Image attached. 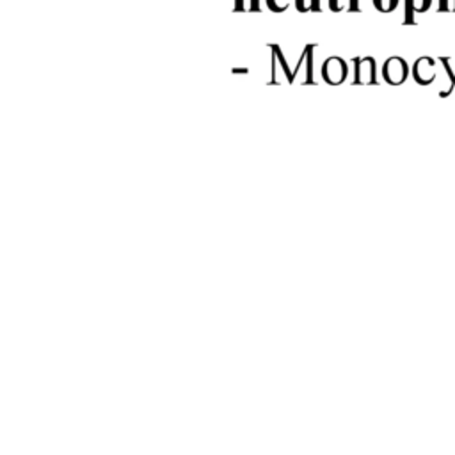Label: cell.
I'll list each match as a JSON object with an SVG mask.
<instances>
[{"mask_svg": "<svg viewBox=\"0 0 455 455\" xmlns=\"http://www.w3.org/2000/svg\"><path fill=\"white\" fill-rule=\"evenodd\" d=\"M350 0H329V9H331L333 13H340V11H345V9H349V4Z\"/></svg>", "mask_w": 455, "mask_h": 455, "instance_id": "cell-10", "label": "cell"}, {"mask_svg": "<svg viewBox=\"0 0 455 455\" xmlns=\"http://www.w3.org/2000/svg\"><path fill=\"white\" fill-rule=\"evenodd\" d=\"M323 80L329 84H340L347 77V64L340 57H331L323 63L322 68Z\"/></svg>", "mask_w": 455, "mask_h": 455, "instance_id": "cell-2", "label": "cell"}, {"mask_svg": "<svg viewBox=\"0 0 455 455\" xmlns=\"http://www.w3.org/2000/svg\"><path fill=\"white\" fill-rule=\"evenodd\" d=\"M372 2H373V8H376L379 13H384V15L393 13L400 4V0H372Z\"/></svg>", "mask_w": 455, "mask_h": 455, "instance_id": "cell-7", "label": "cell"}, {"mask_svg": "<svg viewBox=\"0 0 455 455\" xmlns=\"http://www.w3.org/2000/svg\"><path fill=\"white\" fill-rule=\"evenodd\" d=\"M295 8H297L299 13H319L322 9L320 8V0H295Z\"/></svg>", "mask_w": 455, "mask_h": 455, "instance_id": "cell-8", "label": "cell"}, {"mask_svg": "<svg viewBox=\"0 0 455 455\" xmlns=\"http://www.w3.org/2000/svg\"><path fill=\"white\" fill-rule=\"evenodd\" d=\"M432 6V0H406V22H413L414 13H427Z\"/></svg>", "mask_w": 455, "mask_h": 455, "instance_id": "cell-5", "label": "cell"}, {"mask_svg": "<svg viewBox=\"0 0 455 455\" xmlns=\"http://www.w3.org/2000/svg\"><path fill=\"white\" fill-rule=\"evenodd\" d=\"M347 11L350 13H359V0H350L349 2V9Z\"/></svg>", "mask_w": 455, "mask_h": 455, "instance_id": "cell-12", "label": "cell"}, {"mask_svg": "<svg viewBox=\"0 0 455 455\" xmlns=\"http://www.w3.org/2000/svg\"><path fill=\"white\" fill-rule=\"evenodd\" d=\"M356 82H376V60L372 57L356 60Z\"/></svg>", "mask_w": 455, "mask_h": 455, "instance_id": "cell-4", "label": "cell"}, {"mask_svg": "<svg viewBox=\"0 0 455 455\" xmlns=\"http://www.w3.org/2000/svg\"><path fill=\"white\" fill-rule=\"evenodd\" d=\"M440 11H450V2H454L451 6V11H455V0H440Z\"/></svg>", "mask_w": 455, "mask_h": 455, "instance_id": "cell-11", "label": "cell"}, {"mask_svg": "<svg viewBox=\"0 0 455 455\" xmlns=\"http://www.w3.org/2000/svg\"><path fill=\"white\" fill-rule=\"evenodd\" d=\"M413 73L416 82H420L421 86H427V84L432 82V80L436 79L432 57H421V59H418L416 64H414Z\"/></svg>", "mask_w": 455, "mask_h": 455, "instance_id": "cell-3", "label": "cell"}, {"mask_svg": "<svg viewBox=\"0 0 455 455\" xmlns=\"http://www.w3.org/2000/svg\"><path fill=\"white\" fill-rule=\"evenodd\" d=\"M383 75L392 86H400L409 75V66H407V63L402 57H390L384 63Z\"/></svg>", "mask_w": 455, "mask_h": 455, "instance_id": "cell-1", "label": "cell"}, {"mask_svg": "<svg viewBox=\"0 0 455 455\" xmlns=\"http://www.w3.org/2000/svg\"><path fill=\"white\" fill-rule=\"evenodd\" d=\"M235 13H259V0H235Z\"/></svg>", "mask_w": 455, "mask_h": 455, "instance_id": "cell-6", "label": "cell"}, {"mask_svg": "<svg viewBox=\"0 0 455 455\" xmlns=\"http://www.w3.org/2000/svg\"><path fill=\"white\" fill-rule=\"evenodd\" d=\"M272 13H285L290 8V0H265Z\"/></svg>", "mask_w": 455, "mask_h": 455, "instance_id": "cell-9", "label": "cell"}]
</instances>
